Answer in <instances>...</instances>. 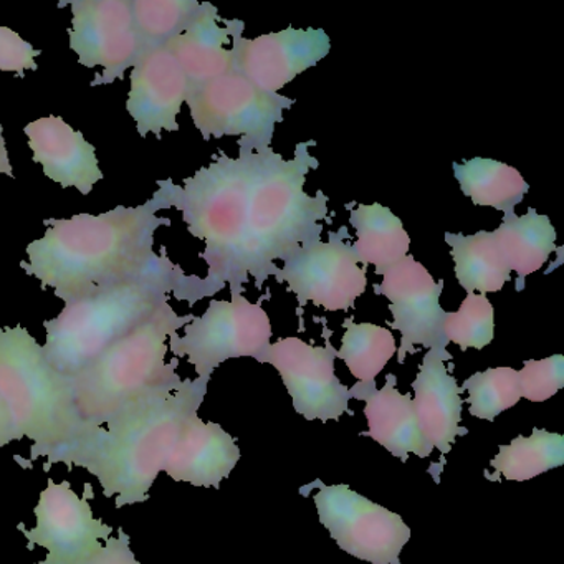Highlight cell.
<instances>
[{
	"instance_id": "cell-1",
	"label": "cell",
	"mask_w": 564,
	"mask_h": 564,
	"mask_svg": "<svg viewBox=\"0 0 564 564\" xmlns=\"http://www.w3.org/2000/svg\"><path fill=\"white\" fill-rule=\"evenodd\" d=\"M163 209L170 206L158 189L143 206L44 220L47 232L29 243V262L22 260L21 267L42 289H54L65 305L124 283L150 282L194 306L223 289L186 275L167 259L166 249L161 256L154 253V232L171 226V219L156 216Z\"/></svg>"
},
{
	"instance_id": "cell-2",
	"label": "cell",
	"mask_w": 564,
	"mask_h": 564,
	"mask_svg": "<svg viewBox=\"0 0 564 564\" xmlns=\"http://www.w3.org/2000/svg\"><path fill=\"white\" fill-rule=\"evenodd\" d=\"M210 379H183L176 388L144 395L87 434L64 464L98 478L117 508L150 500V490L176 445L187 415L199 411Z\"/></svg>"
},
{
	"instance_id": "cell-3",
	"label": "cell",
	"mask_w": 564,
	"mask_h": 564,
	"mask_svg": "<svg viewBox=\"0 0 564 564\" xmlns=\"http://www.w3.org/2000/svg\"><path fill=\"white\" fill-rule=\"evenodd\" d=\"M315 144H296L292 160L273 148L257 151L246 207V269L257 286L279 272L276 260L285 262L300 247L322 240L323 223L332 224L329 197L323 191L315 196L305 191L306 176L319 166L310 153Z\"/></svg>"
},
{
	"instance_id": "cell-4",
	"label": "cell",
	"mask_w": 564,
	"mask_h": 564,
	"mask_svg": "<svg viewBox=\"0 0 564 564\" xmlns=\"http://www.w3.org/2000/svg\"><path fill=\"white\" fill-rule=\"evenodd\" d=\"M257 151L239 147V156L219 151L209 166L184 180L158 181L167 206L183 214L191 236L203 240L200 259L207 263L210 283L242 293L249 283L246 270V206L256 173Z\"/></svg>"
},
{
	"instance_id": "cell-5",
	"label": "cell",
	"mask_w": 564,
	"mask_h": 564,
	"mask_svg": "<svg viewBox=\"0 0 564 564\" xmlns=\"http://www.w3.org/2000/svg\"><path fill=\"white\" fill-rule=\"evenodd\" d=\"M0 398L4 399L19 441L31 438L32 467L39 458L64 464L88 427L75 404L72 378L55 371L37 339L24 328H0Z\"/></svg>"
},
{
	"instance_id": "cell-6",
	"label": "cell",
	"mask_w": 564,
	"mask_h": 564,
	"mask_svg": "<svg viewBox=\"0 0 564 564\" xmlns=\"http://www.w3.org/2000/svg\"><path fill=\"white\" fill-rule=\"evenodd\" d=\"M193 318L177 315L170 302H164L151 318L72 378L75 404L87 427H104L144 395L183 382L176 372L177 358L166 362L167 339Z\"/></svg>"
},
{
	"instance_id": "cell-7",
	"label": "cell",
	"mask_w": 564,
	"mask_h": 564,
	"mask_svg": "<svg viewBox=\"0 0 564 564\" xmlns=\"http://www.w3.org/2000/svg\"><path fill=\"white\" fill-rule=\"evenodd\" d=\"M164 302H170L166 289L134 282L67 303L57 318L44 322L45 359L55 371L75 378L118 339L151 318Z\"/></svg>"
},
{
	"instance_id": "cell-8",
	"label": "cell",
	"mask_w": 564,
	"mask_h": 564,
	"mask_svg": "<svg viewBox=\"0 0 564 564\" xmlns=\"http://www.w3.org/2000/svg\"><path fill=\"white\" fill-rule=\"evenodd\" d=\"M186 104L204 140L237 137L239 147L262 150L272 148L276 124L282 123L285 111L296 101L280 94H265L232 70L191 88Z\"/></svg>"
},
{
	"instance_id": "cell-9",
	"label": "cell",
	"mask_w": 564,
	"mask_h": 564,
	"mask_svg": "<svg viewBox=\"0 0 564 564\" xmlns=\"http://www.w3.org/2000/svg\"><path fill=\"white\" fill-rule=\"evenodd\" d=\"M183 329L184 336L173 333L167 346L176 358H187L197 378L210 379L229 359L259 361L272 345L269 313L243 293L230 292V300H213L204 315L194 316Z\"/></svg>"
},
{
	"instance_id": "cell-10",
	"label": "cell",
	"mask_w": 564,
	"mask_h": 564,
	"mask_svg": "<svg viewBox=\"0 0 564 564\" xmlns=\"http://www.w3.org/2000/svg\"><path fill=\"white\" fill-rule=\"evenodd\" d=\"M313 497L319 523L346 553L371 564H401L402 547L411 540V528L398 513L368 500L346 484L325 485Z\"/></svg>"
},
{
	"instance_id": "cell-11",
	"label": "cell",
	"mask_w": 564,
	"mask_h": 564,
	"mask_svg": "<svg viewBox=\"0 0 564 564\" xmlns=\"http://www.w3.org/2000/svg\"><path fill=\"white\" fill-rule=\"evenodd\" d=\"M348 237V230L341 229L329 232L326 242L300 247L273 279L285 283L302 308L312 303L326 312H348L368 286V267L358 262L345 242Z\"/></svg>"
},
{
	"instance_id": "cell-12",
	"label": "cell",
	"mask_w": 564,
	"mask_h": 564,
	"mask_svg": "<svg viewBox=\"0 0 564 564\" xmlns=\"http://www.w3.org/2000/svg\"><path fill=\"white\" fill-rule=\"evenodd\" d=\"M326 346H313L296 336L270 345L259 362L272 365L279 371L293 408L306 421H339L348 404L349 389L336 378V349L325 333Z\"/></svg>"
},
{
	"instance_id": "cell-13",
	"label": "cell",
	"mask_w": 564,
	"mask_h": 564,
	"mask_svg": "<svg viewBox=\"0 0 564 564\" xmlns=\"http://www.w3.org/2000/svg\"><path fill=\"white\" fill-rule=\"evenodd\" d=\"M381 276V285H375V290L378 295L389 300L392 313L389 326L401 333L399 365L405 361V356L414 355L419 346L447 351L451 345L444 335L447 312L441 306L444 280L437 282L412 256L389 267Z\"/></svg>"
},
{
	"instance_id": "cell-14",
	"label": "cell",
	"mask_w": 564,
	"mask_h": 564,
	"mask_svg": "<svg viewBox=\"0 0 564 564\" xmlns=\"http://www.w3.org/2000/svg\"><path fill=\"white\" fill-rule=\"evenodd\" d=\"M70 48L85 68L104 67L91 87L123 80L124 72L140 61L131 0H74L70 2Z\"/></svg>"
},
{
	"instance_id": "cell-15",
	"label": "cell",
	"mask_w": 564,
	"mask_h": 564,
	"mask_svg": "<svg viewBox=\"0 0 564 564\" xmlns=\"http://www.w3.org/2000/svg\"><path fill=\"white\" fill-rule=\"evenodd\" d=\"M34 511L37 527L25 530L21 523L18 528L28 538L29 551L47 550V557L35 564H85L101 550L100 540L107 541L115 530L94 517L87 498L78 497L67 480L55 484L48 478Z\"/></svg>"
},
{
	"instance_id": "cell-16",
	"label": "cell",
	"mask_w": 564,
	"mask_h": 564,
	"mask_svg": "<svg viewBox=\"0 0 564 564\" xmlns=\"http://www.w3.org/2000/svg\"><path fill=\"white\" fill-rule=\"evenodd\" d=\"M243 29L242 21H232L234 70L265 94H279L332 51V39L322 29L286 28L257 39L243 37Z\"/></svg>"
},
{
	"instance_id": "cell-17",
	"label": "cell",
	"mask_w": 564,
	"mask_h": 564,
	"mask_svg": "<svg viewBox=\"0 0 564 564\" xmlns=\"http://www.w3.org/2000/svg\"><path fill=\"white\" fill-rule=\"evenodd\" d=\"M189 82L180 62L166 47L143 55L131 72V90L127 110L137 121L141 138L153 133L161 140L163 131H180L181 108L186 104Z\"/></svg>"
},
{
	"instance_id": "cell-18",
	"label": "cell",
	"mask_w": 564,
	"mask_h": 564,
	"mask_svg": "<svg viewBox=\"0 0 564 564\" xmlns=\"http://www.w3.org/2000/svg\"><path fill=\"white\" fill-rule=\"evenodd\" d=\"M24 133L35 163L42 164L45 176L64 189L75 187L88 196L95 184L104 180L94 144L88 143L80 131L65 123L64 118L47 117L32 121L24 128Z\"/></svg>"
},
{
	"instance_id": "cell-19",
	"label": "cell",
	"mask_w": 564,
	"mask_h": 564,
	"mask_svg": "<svg viewBox=\"0 0 564 564\" xmlns=\"http://www.w3.org/2000/svg\"><path fill=\"white\" fill-rule=\"evenodd\" d=\"M240 460L236 438L216 422H204L197 412L187 415L164 470L174 481L219 488Z\"/></svg>"
},
{
	"instance_id": "cell-20",
	"label": "cell",
	"mask_w": 564,
	"mask_h": 564,
	"mask_svg": "<svg viewBox=\"0 0 564 564\" xmlns=\"http://www.w3.org/2000/svg\"><path fill=\"white\" fill-rule=\"evenodd\" d=\"M447 361H452L451 352L429 349L419 366L417 378L412 382V405L419 427L432 447L442 454L451 452L458 435L467 434V429L460 427L464 409L460 394L464 391L451 375Z\"/></svg>"
},
{
	"instance_id": "cell-21",
	"label": "cell",
	"mask_w": 564,
	"mask_h": 564,
	"mask_svg": "<svg viewBox=\"0 0 564 564\" xmlns=\"http://www.w3.org/2000/svg\"><path fill=\"white\" fill-rule=\"evenodd\" d=\"M395 382L398 378L388 375L381 389L376 388V384L368 388L355 384L349 389L351 398L366 401L365 415L369 431L361 432V435L375 438L402 462H408L409 454L427 458L434 447L419 427L411 395L401 394Z\"/></svg>"
},
{
	"instance_id": "cell-22",
	"label": "cell",
	"mask_w": 564,
	"mask_h": 564,
	"mask_svg": "<svg viewBox=\"0 0 564 564\" xmlns=\"http://www.w3.org/2000/svg\"><path fill=\"white\" fill-rule=\"evenodd\" d=\"M232 21L220 18L217 8L206 2L199 18L166 45L176 57L191 88L200 87L234 70Z\"/></svg>"
},
{
	"instance_id": "cell-23",
	"label": "cell",
	"mask_w": 564,
	"mask_h": 564,
	"mask_svg": "<svg viewBox=\"0 0 564 564\" xmlns=\"http://www.w3.org/2000/svg\"><path fill=\"white\" fill-rule=\"evenodd\" d=\"M349 224L358 236L351 246L356 259L362 267L375 265L378 275L409 256L411 237L389 207L359 204L349 213Z\"/></svg>"
},
{
	"instance_id": "cell-24",
	"label": "cell",
	"mask_w": 564,
	"mask_h": 564,
	"mask_svg": "<svg viewBox=\"0 0 564 564\" xmlns=\"http://www.w3.org/2000/svg\"><path fill=\"white\" fill-rule=\"evenodd\" d=\"M498 247L508 267L517 272L520 282L538 272L556 252V230L550 217L538 214L533 207L524 216L508 214L494 230Z\"/></svg>"
},
{
	"instance_id": "cell-25",
	"label": "cell",
	"mask_w": 564,
	"mask_h": 564,
	"mask_svg": "<svg viewBox=\"0 0 564 564\" xmlns=\"http://www.w3.org/2000/svg\"><path fill=\"white\" fill-rule=\"evenodd\" d=\"M444 239L452 249L455 279L467 295L500 292L511 279L510 267L494 232L480 230L474 236L445 232Z\"/></svg>"
},
{
	"instance_id": "cell-26",
	"label": "cell",
	"mask_w": 564,
	"mask_h": 564,
	"mask_svg": "<svg viewBox=\"0 0 564 564\" xmlns=\"http://www.w3.org/2000/svg\"><path fill=\"white\" fill-rule=\"evenodd\" d=\"M452 167L464 196L475 206L494 207L503 216L513 214L530 191L517 167L490 158H471Z\"/></svg>"
},
{
	"instance_id": "cell-27",
	"label": "cell",
	"mask_w": 564,
	"mask_h": 564,
	"mask_svg": "<svg viewBox=\"0 0 564 564\" xmlns=\"http://www.w3.org/2000/svg\"><path fill=\"white\" fill-rule=\"evenodd\" d=\"M345 335L336 358L345 361L352 378L359 386H375L379 372L386 368L392 356L398 352L391 329L375 323H355L351 318L343 322Z\"/></svg>"
},
{
	"instance_id": "cell-28",
	"label": "cell",
	"mask_w": 564,
	"mask_h": 564,
	"mask_svg": "<svg viewBox=\"0 0 564 564\" xmlns=\"http://www.w3.org/2000/svg\"><path fill=\"white\" fill-rule=\"evenodd\" d=\"M197 0H131L134 29L140 41V58L166 47L183 34L203 12Z\"/></svg>"
},
{
	"instance_id": "cell-29",
	"label": "cell",
	"mask_w": 564,
	"mask_h": 564,
	"mask_svg": "<svg viewBox=\"0 0 564 564\" xmlns=\"http://www.w3.org/2000/svg\"><path fill=\"white\" fill-rule=\"evenodd\" d=\"M564 464V437L544 429H533L530 437L518 435L500 445L491 467L507 480L524 481Z\"/></svg>"
},
{
	"instance_id": "cell-30",
	"label": "cell",
	"mask_w": 564,
	"mask_h": 564,
	"mask_svg": "<svg viewBox=\"0 0 564 564\" xmlns=\"http://www.w3.org/2000/svg\"><path fill=\"white\" fill-rule=\"evenodd\" d=\"M462 391L468 392V412L471 417L494 422L501 412L520 402L518 371L513 368H490L465 379Z\"/></svg>"
},
{
	"instance_id": "cell-31",
	"label": "cell",
	"mask_w": 564,
	"mask_h": 564,
	"mask_svg": "<svg viewBox=\"0 0 564 564\" xmlns=\"http://www.w3.org/2000/svg\"><path fill=\"white\" fill-rule=\"evenodd\" d=\"M444 335L462 351L490 345L495 336V310L488 296L468 293L458 312H447Z\"/></svg>"
},
{
	"instance_id": "cell-32",
	"label": "cell",
	"mask_w": 564,
	"mask_h": 564,
	"mask_svg": "<svg viewBox=\"0 0 564 564\" xmlns=\"http://www.w3.org/2000/svg\"><path fill=\"white\" fill-rule=\"evenodd\" d=\"M521 398L531 402H544L564 388V356L530 359L518 371Z\"/></svg>"
},
{
	"instance_id": "cell-33",
	"label": "cell",
	"mask_w": 564,
	"mask_h": 564,
	"mask_svg": "<svg viewBox=\"0 0 564 564\" xmlns=\"http://www.w3.org/2000/svg\"><path fill=\"white\" fill-rule=\"evenodd\" d=\"M41 54L42 51L32 47L18 32L0 25V72H11L24 78L25 72L37 70L35 57Z\"/></svg>"
},
{
	"instance_id": "cell-34",
	"label": "cell",
	"mask_w": 564,
	"mask_h": 564,
	"mask_svg": "<svg viewBox=\"0 0 564 564\" xmlns=\"http://www.w3.org/2000/svg\"><path fill=\"white\" fill-rule=\"evenodd\" d=\"M130 541L123 528H118V538H108L101 550L85 564H141L131 550Z\"/></svg>"
},
{
	"instance_id": "cell-35",
	"label": "cell",
	"mask_w": 564,
	"mask_h": 564,
	"mask_svg": "<svg viewBox=\"0 0 564 564\" xmlns=\"http://www.w3.org/2000/svg\"><path fill=\"white\" fill-rule=\"evenodd\" d=\"M14 441H19L18 431L4 399L0 398V447H6Z\"/></svg>"
},
{
	"instance_id": "cell-36",
	"label": "cell",
	"mask_w": 564,
	"mask_h": 564,
	"mask_svg": "<svg viewBox=\"0 0 564 564\" xmlns=\"http://www.w3.org/2000/svg\"><path fill=\"white\" fill-rule=\"evenodd\" d=\"M0 174L14 177V170H12L11 160H9L8 144H6L2 124H0Z\"/></svg>"
}]
</instances>
